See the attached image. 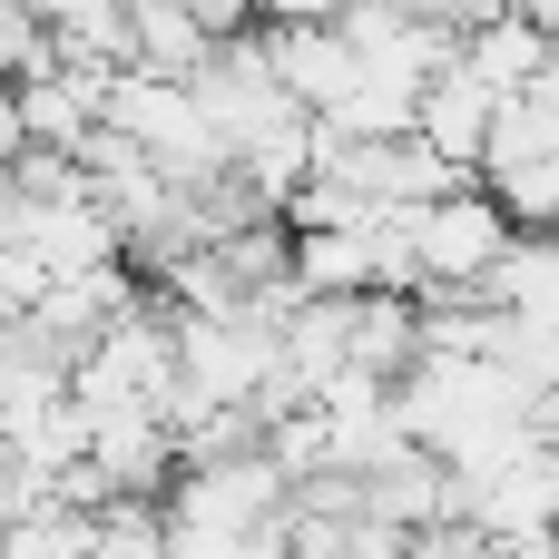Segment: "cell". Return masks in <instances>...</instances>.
Masks as SVG:
<instances>
[{
	"label": "cell",
	"mask_w": 559,
	"mask_h": 559,
	"mask_svg": "<svg viewBox=\"0 0 559 559\" xmlns=\"http://www.w3.org/2000/svg\"><path fill=\"white\" fill-rule=\"evenodd\" d=\"M98 128L128 138L138 157H157L177 187H197V177L226 167V138H216V118L197 108V88H187V79H157V69H118L108 98H98Z\"/></svg>",
	"instance_id": "cell-1"
},
{
	"label": "cell",
	"mask_w": 559,
	"mask_h": 559,
	"mask_svg": "<svg viewBox=\"0 0 559 559\" xmlns=\"http://www.w3.org/2000/svg\"><path fill=\"white\" fill-rule=\"evenodd\" d=\"M403 226H413V265H423V295H462V285H481L501 255H511V206L491 197V187H442V197H423V206H403Z\"/></svg>",
	"instance_id": "cell-2"
},
{
	"label": "cell",
	"mask_w": 559,
	"mask_h": 559,
	"mask_svg": "<svg viewBox=\"0 0 559 559\" xmlns=\"http://www.w3.org/2000/svg\"><path fill=\"white\" fill-rule=\"evenodd\" d=\"M265 59H275V79L324 118V108H344L354 98V79H364V59H354V39H344V20H265Z\"/></svg>",
	"instance_id": "cell-3"
},
{
	"label": "cell",
	"mask_w": 559,
	"mask_h": 559,
	"mask_svg": "<svg viewBox=\"0 0 559 559\" xmlns=\"http://www.w3.org/2000/svg\"><path fill=\"white\" fill-rule=\"evenodd\" d=\"M491 118H501V88H481V79H472L462 59H452V69H442V79L423 88V108H413V128H423V138H432V147H442V157H452L462 177H481Z\"/></svg>",
	"instance_id": "cell-4"
},
{
	"label": "cell",
	"mask_w": 559,
	"mask_h": 559,
	"mask_svg": "<svg viewBox=\"0 0 559 559\" xmlns=\"http://www.w3.org/2000/svg\"><path fill=\"white\" fill-rule=\"evenodd\" d=\"M550 49H559L550 20H531V10H481V20H462V49H452V59H462L481 88H501V98H511Z\"/></svg>",
	"instance_id": "cell-5"
},
{
	"label": "cell",
	"mask_w": 559,
	"mask_h": 559,
	"mask_svg": "<svg viewBox=\"0 0 559 559\" xmlns=\"http://www.w3.org/2000/svg\"><path fill=\"white\" fill-rule=\"evenodd\" d=\"M481 295H491L501 314H559V236L550 226H521L511 255L481 275Z\"/></svg>",
	"instance_id": "cell-6"
},
{
	"label": "cell",
	"mask_w": 559,
	"mask_h": 559,
	"mask_svg": "<svg viewBox=\"0 0 559 559\" xmlns=\"http://www.w3.org/2000/svg\"><path fill=\"white\" fill-rule=\"evenodd\" d=\"M491 364H501L521 393H559V314H501Z\"/></svg>",
	"instance_id": "cell-7"
},
{
	"label": "cell",
	"mask_w": 559,
	"mask_h": 559,
	"mask_svg": "<svg viewBox=\"0 0 559 559\" xmlns=\"http://www.w3.org/2000/svg\"><path fill=\"white\" fill-rule=\"evenodd\" d=\"M324 559H423V550H413V531H393V521H364V511H354V521L334 531V550H324Z\"/></svg>",
	"instance_id": "cell-8"
},
{
	"label": "cell",
	"mask_w": 559,
	"mask_h": 559,
	"mask_svg": "<svg viewBox=\"0 0 559 559\" xmlns=\"http://www.w3.org/2000/svg\"><path fill=\"white\" fill-rule=\"evenodd\" d=\"M511 98H521V108H531V118H540V128L559 138V49L540 59V69H531V79H521V88H511Z\"/></svg>",
	"instance_id": "cell-9"
},
{
	"label": "cell",
	"mask_w": 559,
	"mask_h": 559,
	"mask_svg": "<svg viewBox=\"0 0 559 559\" xmlns=\"http://www.w3.org/2000/svg\"><path fill=\"white\" fill-rule=\"evenodd\" d=\"M344 10H354V0H265L255 20H344Z\"/></svg>",
	"instance_id": "cell-10"
},
{
	"label": "cell",
	"mask_w": 559,
	"mask_h": 559,
	"mask_svg": "<svg viewBox=\"0 0 559 559\" xmlns=\"http://www.w3.org/2000/svg\"><path fill=\"white\" fill-rule=\"evenodd\" d=\"M383 10H413V20H462V0H383Z\"/></svg>",
	"instance_id": "cell-11"
},
{
	"label": "cell",
	"mask_w": 559,
	"mask_h": 559,
	"mask_svg": "<svg viewBox=\"0 0 559 559\" xmlns=\"http://www.w3.org/2000/svg\"><path fill=\"white\" fill-rule=\"evenodd\" d=\"M246 10H265V0H246Z\"/></svg>",
	"instance_id": "cell-12"
}]
</instances>
